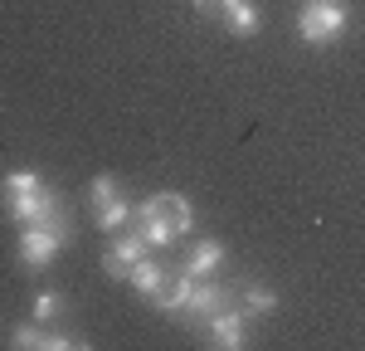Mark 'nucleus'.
Here are the masks:
<instances>
[{
	"instance_id": "1",
	"label": "nucleus",
	"mask_w": 365,
	"mask_h": 351,
	"mask_svg": "<svg viewBox=\"0 0 365 351\" xmlns=\"http://www.w3.org/2000/svg\"><path fill=\"white\" fill-rule=\"evenodd\" d=\"M0 190H5V210L15 225H68L63 195L49 190L34 171H10L0 180Z\"/></svg>"
},
{
	"instance_id": "11",
	"label": "nucleus",
	"mask_w": 365,
	"mask_h": 351,
	"mask_svg": "<svg viewBox=\"0 0 365 351\" xmlns=\"http://www.w3.org/2000/svg\"><path fill=\"white\" fill-rule=\"evenodd\" d=\"M220 263H225V244H220V239H200L195 249L185 254L180 268H185L190 278H215V273H220Z\"/></svg>"
},
{
	"instance_id": "6",
	"label": "nucleus",
	"mask_w": 365,
	"mask_h": 351,
	"mask_svg": "<svg viewBox=\"0 0 365 351\" xmlns=\"http://www.w3.org/2000/svg\"><path fill=\"white\" fill-rule=\"evenodd\" d=\"M210 347H225V351H239L249 337H244V327H249V312L244 307H234V302H225L220 312H210Z\"/></svg>"
},
{
	"instance_id": "15",
	"label": "nucleus",
	"mask_w": 365,
	"mask_h": 351,
	"mask_svg": "<svg viewBox=\"0 0 365 351\" xmlns=\"http://www.w3.org/2000/svg\"><path fill=\"white\" fill-rule=\"evenodd\" d=\"M117 195H122V190H117V180H113V176H98V180L88 185V205H93V215H98V210H108V205H113Z\"/></svg>"
},
{
	"instance_id": "4",
	"label": "nucleus",
	"mask_w": 365,
	"mask_h": 351,
	"mask_svg": "<svg viewBox=\"0 0 365 351\" xmlns=\"http://www.w3.org/2000/svg\"><path fill=\"white\" fill-rule=\"evenodd\" d=\"M73 239V225H20V263L25 268H49L54 254Z\"/></svg>"
},
{
	"instance_id": "16",
	"label": "nucleus",
	"mask_w": 365,
	"mask_h": 351,
	"mask_svg": "<svg viewBox=\"0 0 365 351\" xmlns=\"http://www.w3.org/2000/svg\"><path fill=\"white\" fill-rule=\"evenodd\" d=\"M63 297L58 292H34V322H54V317H63Z\"/></svg>"
},
{
	"instance_id": "14",
	"label": "nucleus",
	"mask_w": 365,
	"mask_h": 351,
	"mask_svg": "<svg viewBox=\"0 0 365 351\" xmlns=\"http://www.w3.org/2000/svg\"><path fill=\"white\" fill-rule=\"evenodd\" d=\"M273 307H278V292L273 288H258V283L244 288V312H249V317H268Z\"/></svg>"
},
{
	"instance_id": "12",
	"label": "nucleus",
	"mask_w": 365,
	"mask_h": 351,
	"mask_svg": "<svg viewBox=\"0 0 365 351\" xmlns=\"http://www.w3.org/2000/svg\"><path fill=\"white\" fill-rule=\"evenodd\" d=\"M132 215H137V205L117 195V200L108 205V210H98L93 220H98V230H113V234H117V230H127V225H132Z\"/></svg>"
},
{
	"instance_id": "8",
	"label": "nucleus",
	"mask_w": 365,
	"mask_h": 351,
	"mask_svg": "<svg viewBox=\"0 0 365 351\" xmlns=\"http://www.w3.org/2000/svg\"><path fill=\"white\" fill-rule=\"evenodd\" d=\"M10 342H15L20 351H68V347H88L83 337H68V332H49L44 322H20Z\"/></svg>"
},
{
	"instance_id": "13",
	"label": "nucleus",
	"mask_w": 365,
	"mask_h": 351,
	"mask_svg": "<svg viewBox=\"0 0 365 351\" xmlns=\"http://www.w3.org/2000/svg\"><path fill=\"white\" fill-rule=\"evenodd\" d=\"M161 278H166V268H161L156 259H141L137 268H132V288H137L141 297H146V302H151V292L161 288Z\"/></svg>"
},
{
	"instance_id": "9",
	"label": "nucleus",
	"mask_w": 365,
	"mask_h": 351,
	"mask_svg": "<svg viewBox=\"0 0 365 351\" xmlns=\"http://www.w3.org/2000/svg\"><path fill=\"white\" fill-rule=\"evenodd\" d=\"M190 273L185 268H166V278H161V288L151 292V307H161V312H180L185 307V297H190Z\"/></svg>"
},
{
	"instance_id": "5",
	"label": "nucleus",
	"mask_w": 365,
	"mask_h": 351,
	"mask_svg": "<svg viewBox=\"0 0 365 351\" xmlns=\"http://www.w3.org/2000/svg\"><path fill=\"white\" fill-rule=\"evenodd\" d=\"M200 15H210V20H220L229 34H239V39H249L258 34V10H253L249 0H195Z\"/></svg>"
},
{
	"instance_id": "7",
	"label": "nucleus",
	"mask_w": 365,
	"mask_h": 351,
	"mask_svg": "<svg viewBox=\"0 0 365 351\" xmlns=\"http://www.w3.org/2000/svg\"><path fill=\"white\" fill-rule=\"evenodd\" d=\"M146 249H151V244L141 239V230L117 234V244H108V254H103V268H108L113 278H132V268L146 259Z\"/></svg>"
},
{
	"instance_id": "10",
	"label": "nucleus",
	"mask_w": 365,
	"mask_h": 351,
	"mask_svg": "<svg viewBox=\"0 0 365 351\" xmlns=\"http://www.w3.org/2000/svg\"><path fill=\"white\" fill-rule=\"evenodd\" d=\"M225 302H229V292L220 288L215 278H195V283H190V297H185V307H180V312H185V317H210V312H220Z\"/></svg>"
},
{
	"instance_id": "3",
	"label": "nucleus",
	"mask_w": 365,
	"mask_h": 351,
	"mask_svg": "<svg viewBox=\"0 0 365 351\" xmlns=\"http://www.w3.org/2000/svg\"><path fill=\"white\" fill-rule=\"evenodd\" d=\"M346 25H351V0H302V10H297V39L312 49L336 44Z\"/></svg>"
},
{
	"instance_id": "2",
	"label": "nucleus",
	"mask_w": 365,
	"mask_h": 351,
	"mask_svg": "<svg viewBox=\"0 0 365 351\" xmlns=\"http://www.w3.org/2000/svg\"><path fill=\"white\" fill-rule=\"evenodd\" d=\"M190 225H195V205L185 195H175V190H156L137 205V230L151 249H170Z\"/></svg>"
}]
</instances>
